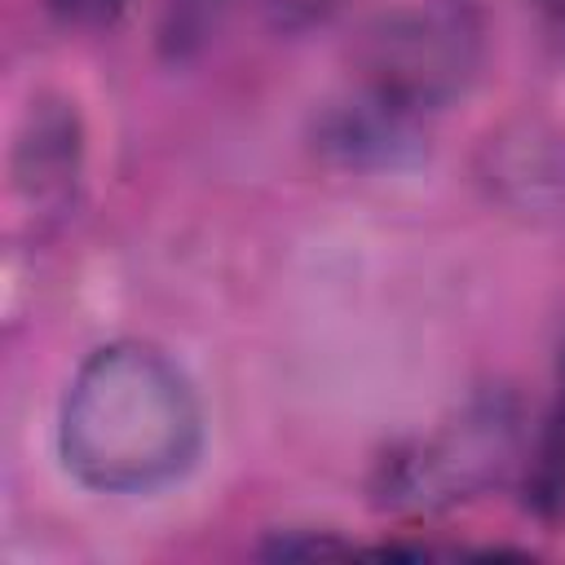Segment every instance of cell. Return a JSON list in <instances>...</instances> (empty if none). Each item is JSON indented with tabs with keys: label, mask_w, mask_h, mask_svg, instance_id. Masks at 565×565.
Returning <instances> with one entry per match:
<instances>
[{
	"label": "cell",
	"mask_w": 565,
	"mask_h": 565,
	"mask_svg": "<svg viewBox=\"0 0 565 565\" xmlns=\"http://www.w3.org/2000/svg\"><path fill=\"white\" fill-rule=\"evenodd\" d=\"M516 455V411L508 397H481L437 433L380 459L375 494L384 508L441 512L490 490Z\"/></svg>",
	"instance_id": "obj_2"
},
{
	"label": "cell",
	"mask_w": 565,
	"mask_h": 565,
	"mask_svg": "<svg viewBox=\"0 0 565 565\" xmlns=\"http://www.w3.org/2000/svg\"><path fill=\"white\" fill-rule=\"evenodd\" d=\"M419 110L366 84L318 119V150L344 168H388L419 150Z\"/></svg>",
	"instance_id": "obj_4"
},
{
	"label": "cell",
	"mask_w": 565,
	"mask_h": 565,
	"mask_svg": "<svg viewBox=\"0 0 565 565\" xmlns=\"http://www.w3.org/2000/svg\"><path fill=\"white\" fill-rule=\"evenodd\" d=\"M18 185L40 212H62L79 177V128L66 106H35L31 137L18 141Z\"/></svg>",
	"instance_id": "obj_5"
},
{
	"label": "cell",
	"mask_w": 565,
	"mask_h": 565,
	"mask_svg": "<svg viewBox=\"0 0 565 565\" xmlns=\"http://www.w3.org/2000/svg\"><path fill=\"white\" fill-rule=\"evenodd\" d=\"M199 450V406L181 371L146 344L97 349L62 406L66 468L93 490H146Z\"/></svg>",
	"instance_id": "obj_1"
},
{
	"label": "cell",
	"mask_w": 565,
	"mask_h": 565,
	"mask_svg": "<svg viewBox=\"0 0 565 565\" xmlns=\"http://www.w3.org/2000/svg\"><path fill=\"white\" fill-rule=\"evenodd\" d=\"M344 552L353 547L340 539H274L265 547V556H344Z\"/></svg>",
	"instance_id": "obj_8"
},
{
	"label": "cell",
	"mask_w": 565,
	"mask_h": 565,
	"mask_svg": "<svg viewBox=\"0 0 565 565\" xmlns=\"http://www.w3.org/2000/svg\"><path fill=\"white\" fill-rule=\"evenodd\" d=\"M481 62V18L468 0H419L380 18L366 35L371 88L411 110H433L455 97Z\"/></svg>",
	"instance_id": "obj_3"
},
{
	"label": "cell",
	"mask_w": 565,
	"mask_h": 565,
	"mask_svg": "<svg viewBox=\"0 0 565 565\" xmlns=\"http://www.w3.org/2000/svg\"><path fill=\"white\" fill-rule=\"evenodd\" d=\"M49 9L71 26H110L124 18L128 0H49Z\"/></svg>",
	"instance_id": "obj_7"
},
{
	"label": "cell",
	"mask_w": 565,
	"mask_h": 565,
	"mask_svg": "<svg viewBox=\"0 0 565 565\" xmlns=\"http://www.w3.org/2000/svg\"><path fill=\"white\" fill-rule=\"evenodd\" d=\"M561 380H565V349H561Z\"/></svg>",
	"instance_id": "obj_9"
},
{
	"label": "cell",
	"mask_w": 565,
	"mask_h": 565,
	"mask_svg": "<svg viewBox=\"0 0 565 565\" xmlns=\"http://www.w3.org/2000/svg\"><path fill=\"white\" fill-rule=\"evenodd\" d=\"M530 503L539 512H556L565 508V406L552 415L543 446L534 455V472H530Z\"/></svg>",
	"instance_id": "obj_6"
}]
</instances>
